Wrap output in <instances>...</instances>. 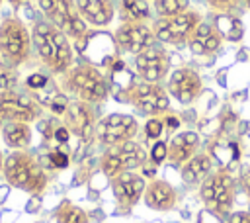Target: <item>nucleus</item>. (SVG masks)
Masks as SVG:
<instances>
[{
	"instance_id": "9",
	"label": "nucleus",
	"mask_w": 250,
	"mask_h": 223,
	"mask_svg": "<svg viewBox=\"0 0 250 223\" xmlns=\"http://www.w3.org/2000/svg\"><path fill=\"white\" fill-rule=\"evenodd\" d=\"M146 153L137 141H125L121 145L109 147L102 156H100V170L104 172L105 178H115L121 172L135 170L145 166Z\"/></svg>"
},
{
	"instance_id": "18",
	"label": "nucleus",
	"mask_w": 250,
	"mask_h": 223,
	"mask_svg": "<svg viewBox=\"0 0 250 223\" xmlns=\"http://www.w3.org/2000/svg\"><path fill=\"white\" fill-rule=\"evenodd\" d=\"M80 18L94 27H107L115 18L113 0H74Z\"/></svg>"
},
{
	"instance_id": "14",
	"label": "nucleus",
	"mask_w": 250,
	"mask_h": 223,
	"mask_svg": "<svg viewBox=\"0 0 250 223\" xmlns=\"http://www.w3.org/2000/svg\"><path fill=\"white\" fill-rule=\"evenodd\" d=\"M166 90L172 98H176L182 106H189L203 94V80L199 72L191 67H180L168 74Z\"/></svg>"
},
{
	"instance_id": "29",
	"label": "nucleus",
	"mask_w": 250,
	"mask_h": 223,
	"mask_svg": "<svg viewBox=\"0 0 250 223\" xmlns=\"http://www.w3.org/2000/svg\"><path fill=\"white\" fill-rule=\"evenodd\" d=\"M166 156H168V145H166L164 141H156V143L152 145L150 153H148L150 162H152L154 166H158V164H162V162L166 160Z\"/></svg>"
},
{
	"instance_id": "4",
	"label": "nucleus",
	"mask_w": 250,
	"mask_h": 223,
	"mask_svg": "<svg viewBox=\"0 0 250 223\" xmlns=\"http://www.w3.org/2000/svg\"><path fill=\"white\" fill-rule=\"evenodd\" d=\"M31 29L18 16H8L0 23V57L6 67L18 68L25 65L31 57Z\"/></svg>"
},
{
	"instance_id": "20",
	"label": "nucleus",
	"mask_w": 250,
	"mask_h": 223,
	"mask_svg": "<svg viewBox=\"0 0 250 223\" xmlns=\"http://www.w3.org/2000/svg\"><path fill=\"white\" fill-rule=\"evenodd\" d=\"M199 135L195 131H182L178 135H174L168 143V156L166 160L172 164V166H184L199 149Z\"/></svg>"
},
{
	"instance_id": "22",
	"label": "nucleus",
	"mask_w": 250,
	"mask_h": 223,
	"mask_svg": "<svg viewBox=\"0 0 250 223\" xmlns=\"http://www.w3.org/2000/svg\"><path fill=\"white\" fill-rule=\"evenodd\" d=\"M0 135L4 145L12 151H25L31 145V127L23 121H6Z\"/></svg>"
},
{
	"instance_id": "3",
	"label": "nucleus",
	"mask_w": 250,
	"mask_h": 223,
	"mask_svg": "<svg viewBox=\"0 0 250 223\" xmlns=\"http://www.w3.org/2000/svg\"><path fill=\"white\" fill-rule=\"evenodd\" d=\"M2 174L10 186L23 190L31 196H39L49 182L41 162L29 151H12L4 158Z\"/></svg>"
},
{
	"instance_id": "25",
	"label": "nucleus",
	"mask_w": 250,
	"mask_h": 223,
	"mask_svg": "<svg viewBox=\"0 0 250 223\" xmlns=\"http://www.w3.org/2000/svg\"><path fill=\"white\" fill-rule=\"evenodd\" d=\"M55 221L57 223H90V217L82 207L64 200L55 211Z\"/></svg>"
},
{
	"instance_id": "35",
	"label": "nucleus",
	"mask_w": 250,
	"mask_h": 223,
	"mask_svg": "<svg viewBox=\"0 0 250 223\" xmlns=\"http://www.w3.org/2000/svg\"><path fill=\"white\" fill-rule=\"evenodd\" d=\"M162 121H164V127H166L168 131H176V129L180 127V117L174 115V113H170V112L162 115Z\"/></svg>"
},
{
	"instance_id": "13",
	"label": "nucleus",
	"mask_w": 250,
	"mask_h": 223,
	"mask_svg": "<svg viewBox=\"0 0 250 223\" xmlns=\"http://www.w3.org/2000/svg\"><path fill=\"white\" fill-rule=\"evenodd\" d=\"M113 41L121 53L137 55L143 49L154 45L156 37L146 22H121V25L113 33Z\"/></svg>"
},
{
	"instance_id": "8",
	"label": "nucleus",
	"mask_w": 250,
	"mask_h": 223,
	"mask_svg": "<svg viewBox=\"0 0 250 223\" xmlns=\"http://www.w3.org/2000/svg\"><path fill=\"white\" fill-rule=\"evenodd\" d=\"M203 22L201 14L197 10H186L178 16L172 18H156L152 22V33L156 37V41L166 43V45H188L191 33L195 31V27Z\"/></svg>"
},
{
	"instance_id": "27",
	"label": "nucleus",
	"mask_w": 250,
	"mask_h": 223,
	"mask_svg": "<svg viewBox=\"0 0 250 223\" xmlns=\"http://www.w3.org/2000/svg\"><path fill=\"white\" fill-rule=\"evenodd\" d=\"M207 6L217 14H232L240 8L244 0H205Z\"/></svg>"
},
{
	"instance_id": "15",
	"label": "nucleus",
	"mask_w": 250,
	"mask_h": 223,
	"mask_svg": "<svg viewBox=\"0 0 250 223\" xmlns=\"http://www.w3.org/2000/svg\"><path fill=\"white\" fill-rule=\"evenodd\" d=\"M62 125L70 131V135H76L82 141H90L96 135V125H98L94 106L80 100H70L62 115Z\"/></svg>"
},
{
	"instance_id": "37",
	"label": "nucleus",
	"mask_w": 250,
	"mask_h": 223,
	"mask_svg": "<svg viewBox=\"0 0 250 223\" xmlns=\"http://www.w3.org/2000/svg\"><path fill=\"white\" fill-rule=\"evenodd\" d=\"M39 205H41V200H39V198H37V196H33V198H31V200H29V203H27V205H25V209H27V211H29V213H33V211H35V209H37V207H39Z\"/></svg>"
},
{
	"instance_id": "21",
	"label": "nucleus",
	"mask_w": 250,
	"mask_h": 223,
	"mask_svg": "<svg viewBox=\"0 0 250 223\" xmlns=\"http://www.w3.org/2000/svg\"><path fill=\"white\" fill-rule=\"evenodd\" d=\"M213 170V160L207 153H195L180 170L186 186H199Z\"/></svg>"
},
{
	"instance_id": "24",
	"label": "nucleus",
	"mask_w": 250,
	"mask_h": 223,
	"mask_svg": "<svg viewBox=\"0 0 250 223\" xmlns=\"http://www.w3.org/2000/svg\"><path fill=\"white\" fill-rule=\"evenodd\" d=\"M119 8L123 22H148L152 16L148 0H121Z\"/></svg>"
},
{
	"instance_id": "43",
	"label": "nucleus",
	"mask_w": 250,
	"mask_h": 223,
	"mask_svg": "<svg viewBox=\"0 0 250 223\" xmlns=\"http://www.w3.org/2000/svg\"><path fill=\"white\" fill-rule=\"evenodd\" d=\"M2 2H4V0H0V6H2Z\"/></svg>"
},
{
	"instance_id": "41",
	"label": "nucleus",
	"mask_w": 250,
	"mask_h": 223,
	"mask_svg": "<svg viewBox=\"0 0 250 223\" xmlns=\"http://www.w3.org/2000/svg\"><path fill=\"white\" fill-rule=\"evenodd\" d=\"M244 4H246V6H248V8H250V0H244Z\"/></svg>"
},
{
	"instance_id": "2",
	"label": "nucleus",
	"mask_w": 250,
	"mask_h": 223,
	"mask_svg": "<svg viewBox=\"0 0 250 223\" xmlns=\"http://www.w3.org/2000/svg\"><path fill=\"white\" fill-rule=\"evenodd\" d=\"M59 86L62 92L72 98L86 104H102L105 102L109 94V82L104 76V72L94 63H76L66 72L61 74Z\"/></svg>"
},
{
	"instance_id": "26",
	"label": "nucleus",
	"mask_w": 250,
	"mask_h": 223,
	"mask_svg": "<svg viewBox=\"0 0 250 223\" xmlns=\"http://www.w3.org/2000/svg\"><path fill=\"white\" fill-rule=\"evenodd\" d=\"M152 6L158 18H172L189 10V0H154Z\"/></svg>"
},
{
	"instance_id": "40",
	"label": "nucleus",
	"mask_w": 250,
	"mask_h": 223,
	"mask_svg": "<svg viewBox=\"0 0 250 223\" xmlns=\"http://www.w3.org/2000/svg\"><path fill=\"white\" fill-rule=\"evenodd\" d=\"M2 166H4V156H2V151H0V172H2Z\"/></svg>"
},
{
	"instance_id": "5",
	"label": "nucleus",
	"mask_w": 250,
	"mask_h": 223,
	"mask_svg": "<svg viewBox=\"0 0 250 223\" xmlns=\"http://www.w3.org/2000/svg\"><path fill=\"white\" fill-rule=\"evenodd\" d=\"M123 92V102L133 106L137 113L145 117H160L170 110V94L166 88L154 82H131Z\"/></svg>"
},
{
	"instance_id": "17",
	"label": "nucleus",
	"mask_w": 250,
	"mask_h": 223,
	"mask_svg": "<svg viewBox=\"0 0 250 223\" xmlns=\"http://www.w3.org/2000/svg\"><path fill=\"white\" fill-rule=\"evenodd\" d=\"M223 35L219 33V29L215 25H209L205 22H201L195 31L191 33L189 41H188V47L193 55L197 57H213L219 53L221 45H223Z\"/></svg>"
},
{
	"instance_id": "6",
	"label": "nucleus",
	"mask_w": 250,
	"mask_h": 223,
	"mask_svg": "<svg viewBox=\"0 0 250 223\" xmlns=\"http://www.w3.org/2000/svg\"><path fill=\"white\" fill-rule=\"evenodd\" d=\"M37 6L47 22L59 27L76 45L88 37V23L80 18L74 0H37Z\"/></svg>"
},
{
	"instance_id": "30",
	"label": "nucleus",
	"mask_w": 250,
	"mask_h": 223,
	"mask_svg": "<svg viewBox=\"0 0 250 223\" xmlns=\"http://www.w3.org/2000/svg\"><path fill=\"white\" fill-rule=\"evenodd\" d=\"M164 131V121H162V115L160 117H148V121L145 123V133L148 139H158Z\"/></svg>"
},
{
	"instance_id": "7",
	"label": "nucleus",
	"mask_w": 250,
	"mask_h": 223,
	"mask_svg": "<svg viewBox=\"0 0 250 223\" xmlns=\"http://www.w3.org/2000/svg\"><path fill=\"white\" fill-rule=\"evenodd\" d=\"M199 198L211 213L227 217L234 201V178L227 170L211 172L199 184Z\"/></svg>"
},
{
	"instance_id": "38",
	"label": "nucleus",
	"mask_w": 250,
	"mask_h": 223,
	"mask_svg": "<svg viewBox=\"0 0 250 223\" xmlns=\"http://www.w3.org/2000/svg\"><path fill=\"white\" fill-rule=\"evenodd\" d=\"M242 182H244L246 194H248V198H250V170H248V172H244V178H242Z\"/></svg>"
},
{
	"instance_id": "42",
	"label": "nucleus",
	"mask_w": 250,
	"mask_h": 223,
	"mask_svg": "<svg viewBox=\"0 0 250 223\" xmlns=\"http://www.w3.org/2000/svg\"><path fill=\"white\" fill-rule=\"evenodd\" d=\"M2 125H4V123H2V119H0V133H2Z\"/></svg>"
},
{
	"instance_id": "32",
	"label": "nucleus",
	"mask_w": 250,
	"mask_h": 223,
	"mask_svg": "<svg viewBox=\"0 0 250 223\" xmlns=\"http://www.w3.org/2000/svg\"><path fill=\"white\" fill-rule=\"evenodd\" d=\"M18 84V74L14 68L6 67L4 70H0V90H14Z\"/></svg>"
},
{
	"instance_id": "34",
	"label": "nucleus",
	"mask_w": 250,
	"mask_h": 223,
	"mask_svg": "<svg viewBox=\"0 0 250 223\" xmlns=\"http://www.w3.org/2000/svg\"><path fill=\"white\" fill-rule=\"evenodd\" d=\"M227 223H250V211H234L227 215Z\"/></svg>"
},
{
	"instance_id": "36",
	"label": "nucleus",
	"mask_w": 250,
	"mask_h": 223,
	"mask_svg": "<svg viewBox=\"0 0 250 223\" xmlns=\"http://www.w3.org/2000/svg\"><path fill=\"white\" fill-rule=\"evenodd\" d=\"M53 139L64 145V143H68V139H70V131H68L64 125H57V127H55V133H53Z\"/></svg>"
},
{
	"instance_id": "28",
	"label": "nucleus",
	"mask_w": 250,
	"mask_h": 223,
	"mask_svg": "<svg viewBox=\"0 0 250 223\" xmlns=\"http://www.w3.org/2000/svg\"><path fill=\"white\" fill-rule=\"evenodd\" d=\"M68 104H70V98H68L64 92H59V94L51 100V104H49L47 108H49V112H51L53 115L62 117V115H64V112H66V108H68Z\"/></svg>"
},
{
	"instance_id": "31",
	"label": "nucleus",
	"mask_w": 250,
	"mask_h": 223,
	"mask_svg": "<svg viewBox=\"0 0 250 223\" xmlns=\"http://www.w3.org/2000/svg\"><path fill=\"white\" fill-rule=\"evenodd\" d=\"M51 80V76H47L45 72H31L27 78H25V86L35 92V90H41L43 86H47V82Z\"/></svg>"
},
{
	"instance_id": "39",
	"label": "nucleus",
	"mask_w": 250,
	"mask_h": 223,
	"mask_svg": "<svg viewBox=\"0 0 250 223\" xmlns=\"http://www.w3.org/2000/svg\"><path fill=\"white\" fill-rule=\"evenodd\" d=\"M8 2H10V4H14V6H20V4H23L25 0H8Z\"/></svg>"
},
{
	"instance_id": "19",
	"label": "nucleus",
	"mask_w": 250,
	"mask_h": 223,
	"mask_svg": "<svg viewBox=\"0 0 250 223\" xmlns=\"http://www.w3.org/2000/svg\"><path fill=\"white\" fill-rule=\"evenodd\" d=\"M143 200H145V203H146L150 209H156V211H170V209H174L176 203H178V192H176V188H174L172 184H168L166 180L152 178L150 182H146Z\"/></svg>"
},
{
	"instance_id": "33",
	"label": "nucleus",
	"mask_w": 250,
	"mask_h": 223,
	"mask_svg": "<svg viewBox=\"0 0 250 223\" xmlns=\"http://www.w3.org/2000/svg\"><path fill=\"white\" fill-rule=\"evenodd\" d=\"M49 162H51V166L53 168H66L68 166V155L64 153V151H61V149H53V151H49Z\"/></svg>"
},
{
	"instance_id": "23",
	"label": "nucleus",
	"mask_w": 250,
	"mask_h": 223,
	"mask_svg": "<svg viewBox=\"0 0 250 223\" xmlns=\"http://www.w3.org/2000/svg\"><path fill=\"white\" fill-rule=\"evenodd\" d=\"M215 25L223 35V39L227 41H240L244 37V25L232 14H219L215 20Z\"/></svg>"
},
{
	"instance_id": "1",
	"label": "nucleus",
	"mask_w": 250,
	"mask_h": 223,
	"mask_svg": "<svg viewBox=\"0 0 250 223\" xmlns=\"http://www.w3.org/2000/svg\"><path fill=\"white\" fill-rule=\"evenodd\" d=\"M31 43L37 59L43 67H47L53 74H62L74 65L70 39L55 27L51 22H35L31 27Z\"/></svg>"
},
{
	"instance_id": "10",
	"label": "nucleus",
	"mask_w": 250,
	"mask_h": 223,
	"mask_svg": "<svg viewBox=\"0 0 250 223\" xmlns=\"http://www.w3.org/2000/svg\"><path fill=\"white\" fill-rule=\"evenodd\" d=\"M43 115V106L29 94L14 90H0V119L33 123Z\"/></svg>"
},
{
	"instance_id": "16",
	"label": "nucleus",
	"mask_w": 250,
	"mask_h": 223,
	"mask_svg": "<svg viewBox=\"0 0 250 223\" xmlns=\"http://www.w3.org/2000/svg\"><path fill=\"white\" fill-rule=\"evenodd\" d=\"M145 188H146L145 176L137 174L135 170H127L111 178V192L123 209H131L133 205H137L145 194Z\"/></svg>"
},
{
	"instance_id": "12",
	"label": "nucleus",
	"mask_w": 250,
	"mask_h": 223,
	"mask_svg": "<svg viewBox=\"0 0 250 223\" xmlns=\"http://www.w3.org/2000/svg\"><path fill=\"white\" fill-rule=\"evenodd\" d=\"M133 61H135L137 74L145 82L160 84V80H164L170 74V55L164 47L156 43L137 53Z\"/></svg>"
},
{
	"instance_id": "11",
	"label": "nucleus",
	"mask_w": 250,
	"mask_h": 223,
	"mask_svg": "<svg viewBox=\"0 0 250 223\" xmlns=\"http://www.w3.org/2000/svg\"><path fill=\"white\" fill-rule=\"evenodd\" d=\"M139 133V123L129 113H109L96 125V139L104 147H115L125 141H133Z\"/></svg>"
}]
</instances>
